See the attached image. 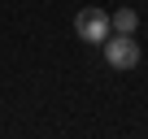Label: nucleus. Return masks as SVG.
I'll list each match as a JSON object with an SVG mask.
<instances>
[{
  "mask_svg": "<svg viewBox=\"0 0 148 139\" xmlns=\"http://www.w3.org/2000/svg\"><path fill=\"white\" fill-rule=\"evenodd\" d=\"M105 61H109V70H135L139 65V44H135V35H109L105 44Z\"/></svg>",
  "mask_w": 148,
  "mask_h": 139,
  "instance_id": "nucleus-1",
  "label": "nucleus"
},
{
  "mask_svg": "<svg viewBox=\"0 0 148 139\" xmlns=\"http://www.w3.org/2000/svg\"><path fill=\"white\" fill-rule=\"evenodd\" d=\"M74 35H79L83 44H105V39H109V13L96 9V5L79 9V18H74Z\"/></svg>",
  "mask_w": 148,
  "mask_h": 139,
  "instance_id": "nucleus-2",
  "label": "nucleus"
},
{
  "mask_svg": "<svg viewBox=\"0 0 148 139\" xmlns=\"http://www.w3.org/2000/svg\"><path fill=\"white\" fill-rule=\"evenodd\" d=\"M109 31L135 35V31H139V13H135V9H113V13H109Z\"/></svg>",
  "mask_w": 148,
  "mask_h": 139,
  "instance_id": "nucleus-3",
  "label": "nucleus"
}]
</instances>
